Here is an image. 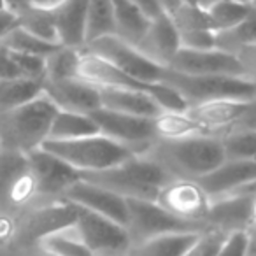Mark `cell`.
<instances>
[{"label":"cell","mask_w":256,"mask_h":256,"mask_svg":"<svg viewBox=\"0 0 256 256\" xmlns=\"http://www.w3.org/2000/svg\"><path fill=\"white\" fill-rule=\"evenodd\" d=\"M40 256H56V254H51V252H46V251H42V254Z\"/></svg>","instance_id":"obj_53"},{"label":"cell","mask_w":256,"mask_h":256,"mask_svg":"<svg viewBox=\"0 0 256 256\" xmlns=\"http://www.w3.org/2000/svg\"><path fill=\"white\" fill-rule=\"evenodd\" d=\"M216 256H246V235L244 230L232 232L224 238L223 246L220 248Z\"/></svg>","instance_id":"obj_38"},{"label":"cell","mask_w":256,"mask_h":256,"mask_svg":"<svg viewBox=\"0 0 256 256\" xmlns=\"http://www.w3.org/2000/svg\"><path fill=\"white\" fill-rule=\"evenodd\" d=\"M226 162L256 160V132L238 128L221 139Z\"/></svg>","instance_id":"obj_33"},{"label":"cell","mask_w":256,"mask_h":256,"mask_svg":"<svg viewBox=\"0 0 256 256\" xmlns=\"http://www.w3.org/2000/svg\"><path fill=\"white\" fill-rule=\"evenodd\" d=\"M62 198L81 207V209L95 212L98 216L107 218V220H112L114 223L126 228V198L95 184V182L79 179L62 195Z\"/></svg>","instance_id":"obj_13"},{"label":"cell","mask_w":256,"mask_h":256,"mask_svg":"<svg viewBox=\"0 0 256 256\" xmlns=\"http://www.w3.org/2000/svg\"><path fill=\"white\" fill-rule=\"evenodd\" d=\"M6 2H8V9H11L16 14H18L22 9H25L26 6L32 4V0H6Z\"/></svg>","instance_id":"obj_47"},{"label":"cell","mask_w":256,"mask_h":256,"mask_svg":"<svg viewBox=\"0 0 256 256\" xmlns=\"http://www.w3.org/2000/svg\"><path fill=\"white\" fill-rule=\"evenodd\" d=\"M238 128H248V130H254L256 132V104H254V107H252V109L240 120Z\"/></svg>","instance_id":"obj_45"},{"label":"cell","mask_w":256,"mask_h":256,"mask_svg":"<svg viewBox=\"0 0 256 256\" xmlns=\"http://www.w3.org/2000/svg\"><path fill=\"white\" fill-rule=\"evenodd\" d=\"M82 50V48H81ZM79 48L60 46L46 58V76L44 79H70L78 78V65L81 56Z\"/></svg>","instance_id":"obj_32"},{"label":"cell","mask_w":256,"mask_h":256,"mask_svg":"<svg viewBox=\"0 0 256 256\" xmlns=\"http://www.w3.org/2000/svg\"><path fill=\"white\" fill-rule=\"evenodd\" d=\"M107 36H116L112 4L110 0H90L84 25V46Z\"/></svg>","instance_id":"obj_27"},{"label":"cell","mask_w":256,"mask_h":256,"mask_svg":"<svg viewBox=\"0 0 256 256\" xmlns=\"http://www.w3.org/2000/svg\"><path fill=\"white\" fill-rule=\"evenodd\" d=\"M79 176L84 181L95 182L123 198L154 200V202H156L162 188L174 179V176L164 165H160L146 154H134L128 160L106 168V170L88 172V174Z\"/></svg>","instance_id":"obj_2"},{"label":"cell","mask_w":256,"mask_h":256,"mask_svg":"<svg viewBox=\"0 0 256 256\" xmlns=\"http://www.w3.org/2000/svg\"><path fill=\"white\" fill-rule=\"evenodd\" d=\"M4 9H8V2H6V0H0V11H4Z\"/></svg>","instance_id":"obj_51"},{"label":"cell","mask_w":256,"mask_h":256,"mask_svg":"<svg viewBox=\"0 0 256 256\" xmlns=\"http://www.w3.org/2000/svg\"><path fill=\"white\" fill-rule=\"evenodd\" d=\"M162 82L181 93L190 106L212 100H256V82L240 76H190L165 68Z\"/></svg>","instance_id":"obj_5"},{"label":"cell","mask_w":256,"mask_h":256,"mask_svg":"<svg viewBox=\"0 0 256 256\" xmlns=\"http://www.w3.org/2000/svg\"><path fill=\"white\" fill-rule=\"evenodd\" d=\"M224 195H256V181L240 186V188L232 190V192L224 193Z\"/></svg>","instance_id":"obj_46"},{"label":"cell","mask_w":256,"mask_h":256,"mask_svg":"<svg viewBox=\"0 0 256 256\" xmlns=\"http://www.w3.org/2000/svg\"><path fill=\"white\" fill-rule=\"evenodd\" d=\"M18 26L32 34L34 37L44 40L48 44L62 46L58 37L56 22H54L53 9L39 8V6H26L18 12Z\"/></svg>","instance_id":"obj_25"},{"label":"cell","mask_w":256,"mask_h":256,"mask_svg":"<svg viewBox=\"0 0 256 256\" xmlns=\"http://www.w3.org/2000/svg\"><path fill=\"white\" fill-rule=\"evenodd\" d=\"M84 50L98 54L100 58L107 60L121 72L140 82H160L164 79L165 68H167L148 58L134 44L126 42L118 36H107L102 39H96L90 42L88 46H84Z\"/></svg>","instance_id":"obj_8"},{"label":"cell","mask_w":256,"mask_h":256,"mask_svg":"<svg viewBox=\"0 0 256 256\" xmlns=\"http://www.w3.org/2000/svg\"><path fill=\"white\" fill-rule=\"evenodd\" d=\"M252 181H256V160L224 162L216 172L198 179V182L209 193L210 198L221 196Z\"/></svg>","instance_id":"obj_19"},{"label":"cell","mask_w":256,"mask_h":256,"mask_svg":"<svg viewBox=\"0 0 256 256\" xmlns=\"http://www.w3.org/2000/svg\"><path fill=\"white\" fill-rule=\"evenodd\" d=\"M28 167V156L16 151L0 150V204L20 174Z\"/></svg>","instance_id":"obj_34"},{"label":"cell","mask_w":256,"mask_h":256,"mask_svg":"<svg viewBox=\"0 0 256 256\" xmlns=\"http://www.w3.org/2000/svg\"><path fill=\"white\" fill-rule=\"evenodd\" d=\"M90 116L98 126V132L104 137L128 148L136 154H142L150 150L151 144L156 140L153 118H140L132 114L116 112L98 107Z\"/></svg>","instance_id":"obj_10"},{"label":"cell","mask_w":256,"mask_h":256,"mask_svg":"<svg viewBox=\"0 0 256 256\" xmlns=\"http://www.w3.org/2000/svg\"><path fill=\"white\" fill-rule=\"evenodd\" d=\"M252 8H254V4H242V2H235V0H218L210 8H207V14L212 22L214 32L218 34L238 25L242 20L248 18Z\"/></svg>","instance_id":"obj_30"},{"label":"cell","mask_w":256,"mask_h":256,"mask_svg":"<svg viewBox=\"0 0 256 256\" xmlns=\"http://www.w3.org/2000/svg\"><path fill=\"white\" fill-rule=\"evenodd\" d=\"M40 148L60 158L79 174L106 170L136 154L102 134L72 140H46Z\"/></svg>","instance_id":"obj_4"},{"label":"cell","mask_w":256,"mask_h":256,"mask_svg":"<svg viewBox=\"0 0 256 256\" xmlns=\"http://www.w3.org/2000/svg\"><path fill=\"white\" fill-rule=\"evenodd\" d=\"M186 2H190V4L198 6V8L207 9V8H210V6H212L214 2H218V0H186Z\"/></svg>","instance_id":"obj_50"},{"label":"cell","mask_w":256,"mask_h":256,"mask_svg":"<svg viewBox=\"0 0 256 256\" xmlns=\"http://www.w3.org/2000/svg\"><path fill=\"white\" fill-rule=\"evenodd\" d=\"M167 68L190 76H240V78H246L238 58L234 53L218 50V48L207 51H192L179 48Z\"/></svg>","instance_id":"obj_14"},{"label":"cell","mask_w":256,"mask_h":256,"mask_svg":"<svg viewBox=\"0 0 256 256\" xmlns=\"http://www.w3.org/2000/svg\"><path fill=\"white\" fill-rule=\"evenodd\" d=\"M249 44H256V8H252L248 18L242 20L234 28L216 34V48L228 53H235L238 48Z\"/></svg>","instance_id":"obj_29"},{"label":"cell","mask_w":256,"mask_h":256,"mask_svg":"<svg viewBox=\"0 0 256 256\" xmlns=\"http://www.w3.org/2000/svg\"><path fill=\"white\" fill-rule=\"evenodd\" d=\"M234 54L238 58V62H240L246 78L256 82V44L238 48Z\"/></svg>","instance_id":"obj_39"},{"label":"cell","mask_w":256,"mask_h":256,"mask_svg":"<svg viewBox=\"0 0 256 256\" xmlns=\"http://www.w3.org/2000/svg\"><path fill=\"white\" fill-rule=\"evenodd\" d=\"M78 209V220L70 234L93 256H124L132 246L126 228L81 207Z\"/></svg>","instance_id":"obj_6"},{"label":"cell","mask_w":256,"mask_h":256,"mask_svg":"<svg viewBox=\"0 0 256 256\" xmlns=\"http://www.w3.org/2000/svg\"><path fill=\"white\" fill-rule=\"evenodd\" d=\"M128 220L126 230L132 238V244L148 240L165 234L179 232H204L206 226L193 224L172 216L154 200H136L126 198Z\"/></svg>","instance_id":"obj_7"},{"label":"cell","mask_w":256,"mask_h":256,"mask_svg":"<svg viewBox=\"0 0 256 256\" xmlns=\"http://www.w3.org/2000/svg\"><path fill=\"white\" fill-rule=\"evenodd\" d=\"M96 134H100L98 126H96V123L90 114L58 109L53 124H51L48 140H72L96 136Z\"/></svg>","instance_id":"obj_24"},{"label":"cell","mask_w":256,"mask_h":256,"mask_svg":"<svg viewBox=\"0 0 256 256\" xmlns=\"http://www.w3.org/2000/svg\"><path fill=\"white\" fill-rule=\"evenodd\" d=\"M0 150H2V146H0Z\"/></svg>","instance_id":"obj_54"},{"label":"cell","mask_w":256,"mask_h":256,"mask_svg":"<svg viewBox=\"0 0 256 256\" xmlns=\"http://www.w3.org/2000/svg\"><path fill=\"white\" fill-rule=\"evenodd\" d=\"M44 93V79H0V112L26 104Z\"/></svg>","instance_id":"obj_26"},{"label":"cell","mask_w":256,"mask_h":256,"mask_svg":"<svg viewBox=\"0 0 256 256\" xmlns=\"http://www.w3.org/2000/svg\"><path fill=\"white\" fill-rule=\"evenodd\" d=\"M100 107L140 118H154L162 112L148 93L126 88H98Z\"/></svg>","instance_id":"obj_21"},{"label":"cell","mask_w":256,"mask_h":256,"mask_svg":"<svg viewBox=\"0 0 256 256\" xmlns=\"http://www.w3.org/2000/svg\"><path fill=\"white\" fill-rule=\"evenodd\" d=\"M172 22H174L178 32H188V30H212L214 32L207 9L190 4V2L182 4V8L172 16Z\"/></svg>","instance_id":"obj_35"},{"label":"cell","mask_w":256,"mask_h":256,"mask_svg":"<svg viewBox=\"0 0 256 256\" xmlns=\"http://www.w3.org/2000/svg\"><path fill=\"white\" fill-rule=\"evenodd\" d=\"M78 206L64 198L37 202L25 209L22 220H18V234L26 242L40 244L44 238L72 228L78 220Z\"/></svg>","instance_id":"obj_9"},{"label":"cell","mask_w":256,"mask_h":256,"mask_svg":"<svg viewBox=\"0 0 256 256\" xmlns=\"http://www.w3.org/2000/svg\"><path fill=\"white\" fill-rule=\"evenodd\" d=\"M58 107L44 93L22 106L0 112L2 150L28 154L39 150L50 137Z\"/></svg>","instance_id":"obj_3"},{"label":"cell","mask_w":256,"mask_h":256,"mask_svg":"<svg viewBox=\"0 0 256 256\" xmlns=\"http://www.w3.org/2000/svg\"><path fill=\"white\" fill-rule=\"evenodd\" d=\"M246 235V256H256V223L244 230Z\"/></svg>","instance_id":"obj_43"},{"label":"cell","mask_w":256,"mask_h":256,"mask_svg":"<svg viewBox=\"0 0 256 256\" xmlns=\"http://www.w3.org/2000/svg\"><path fill=\"white\" fill-rule=\"evenodd\" d=\"M179 44L182 50L207 51L216 50V32L212 30H188L179 32Z\"/></svg>","instance_id":"obj_37"},{"label":"cell","mask_w":256,"mask_h":256,"mask_svg":"<svg viewBox=\"0 0 256 256\" xmlns=\"http://www.w3.org/2000/svg\"><path fill=\"white\" fill-rule=\"evenodd\" d=\"M44 95L60 110L92 114L100 107L98 88L79 78L44 79Z\"/></svg>","instance_id":"obj_15"},{"label":"cell","mask_w":256,"mask_h":256,"mask_svg":"<svg viewBox=\"0 0 256 256\" xmlns=\"http://www.w3.org/2000/svg\"><path fill=\"white\" fill-rule=\"evenodd\" d=\"M110 4L116 23V36L137 46L146 34L151 20H148L130 0H110Z\"/></svg>","instance_id":"obj_23"},{"label":"cell","mask_w":256,"mask_h":256,"mask_svg":"<svg viewBox=\"0 0 256 256\" xmlns=\"http://www.w3.org/2000/svg\"><path fill=\"white\" fill-rule=\"evenodd\" d=\"M2 46L8 48L9 51H14V53L30 54V56H40V58H48L51 53H54V51L60 48V46L48 44V42H44V40L37 39V37H34L32 34H28L26 30H23L22 26H18V25L4 37Z\"/></svg>","instance_id":"obj_31"},{"label":"cell","mask_w":256,"mask_h":256,"mask_svg":"<svg viewBox=\"0 0 256 256\" xmlns=\"http://www.w3.org/2000/svg\"><path fill=\"white\" fill-rule=\"evenodd\" d=\"M202 232L165 234L132 244L124 256H182Z\"/></svg>","instance_id":"obj_22"},{"label":"cell","mask_w":256,"mask_h":256,"mask_svg":"<svg viewBox=\"0 0 256 256\" xmlns=\"http://www.w3.org/2000/svg\"><path fill=\"white\" fill-rule=\"evenodd\" d=\"M226 237V232L216 230V228H206L182 256H216Z\"/></svg>","instance_id":"obj_36"},{"label":"cell","mask_w":256,"mask_h":256,"mask_svg":"<svg viewBox=\"0 0 256 256\" xmlns=\"http://www.w3.org/2000/svg\"><path fill=\"white\" fill-rule=\"evenodd\" d=\"M136 48L153 62L164 65V67H168L174 54L181 48L179 32L170 16L162 12L160 16L151 20L146 34H144V37L139 40V44Z\"/></svg>","instance_id":"obj_16"},{"label":"cell","mask_w":256,"mask_h":256,"mask_svg":"<svg viewBox=\"0 0 256 256\" xmlns=\"http://www.w3.org/2000/svg\"><path fill=\"white\" fill-rule=\"evenodd\" d=\"M235 2H242V4H254V0H235Z\"/></svg>","instance_id":"obj_52"},{"label":"cell","mask_w":256,"mask_h":256,"mask_svg":"<svg viewBox=\"0 0 256 256\" xmlns=\"http://www.w3.org/2000/svg\"><path fill=\"white\" fill-rule=\"evenodd\" d=\"M18 234V218L16 212L0 209V244H9Z\"/></svg>","instance_id":"obj_40"},{"label":"cell","mask_w":256,"mask_h":256,"mask_svg":"<svg viewBox=\"0 0 256 256\" xmlns=\"http://www.w3.org/2000/svg\"><path fill=\"white\" fill-rule=\"evenodd\" d=\"M256 100L246 102V100H212V102L196 104L190 106L186 110L193 121L202 126L204 132L218 130V128L238 124L240 120L254 107Z\"/></svg>","instance_id":"obj_17"},{"label":"cell","mask_w":256,"mask_h":256,"mask_svg":"<svg viewBox=\"0 0 256 256\" xmlns=\"http://www.w3.org/2000/svg\"><path fill=\"white\" fill-rule=\"evenodd\" d=\"M184 2L186 0H158V6H160V11L164 12V14H167L172 18V16L182 8Z\"/></svg>","instance_id":"obj_44"},{"label":"cell","mask_w":256,"mask_h":256,"mask_svg":"<svg viewBox=\"0 0 256 256\" xmlns=\"http://www.w3.org/2000/svg\"><path fill=\"white\" fill-rule=\"evenodd\" d=\"M156 202L172 216L206 226V218L209 214L212 198L195 179L174 178L162 188Z\"/></svg>","instance_id":"obj_11"},{"label":"cell","mask_w":256,"mask_h":256,"mask_svg":"<svg viewBox=\"0 0 256 256\" xmlns=\"http://www.w3.org/2000/svg\"><path fill=\"white\" fill-rule=\"evenodd\" d=\"M251 198L248 195H221L212 198L206 218L207 228H216L226 234L240 232L251 224L249 218Z\"/></svg>","instance_id":"obj_18"},{"label":"cell","mask_w":256,"mask_h":256,"mask_svg":"<svg viewBox=\"0 0 256 256\" xmlns=\"http://www.w3.org/2000/svg\"><path fill=\"white\" fill-rule=\"evenodd\" d=\"M16 25H18V14H16V12H12L11 9L0 11V44H2L4 37L8 36Z\"/></svg>","instance_id":"obj_41"},{"label":"cell","mask_w":256,"mask_h":256,"mask_svg":"<svg viewBox=\"0 0 256 256\" xmlns=\"http://www.w3.org/2000/svg\"><path fill=\"white\" fill-rule=\"evenodd\" d=\"M64 0H32V6H39V8H46V9H53L58 4H62Z\"/></svg>","instance_id":"obj_48"},{"label":"cell","mask_w":256,"mask_h":256,"mask_svg":"<svg viewBox=\"0 0 256 256\" xmlns=\"http://www.w3.org/2000/svg\"><path fill=\"white\" fill-rule=\"evenodd\" d=\"M251 198V207H249V218H251V224L256 223V195H248Z\"/></svg>","instance_id":"obj_49"},{"label":"cell","mask_w":256,"mask_h":256,"mask_svg":"<svg viewBox=\"0 0 256 256\" xmlns=\"http://www.w3.org/2000/svg\"><path fill=\"white\" fill-rule=\"evenodd\" d=\"M142 154L164 165L174 178L195 181L216 172L226 162L221 139L207 134L172 140H154Z\"/></svg>","instance_id":"obj_1"},{"label":"cell","mask_w":256,"mask_h":256,"mask_svg":"<svg viewBox=\"0 0 256 256\" xmlns=\"http://www.w3.org/2000/svg\"><path fill=\"white\" fill-rule=\"evenodd\" d=\"M148 20H154L156 16L162 14L160 6H158V0H130Z\"/></svg>","instance_id":"obj_42"},{"label":"cell","mask_w":256,"mask_h":256,"mask_svg":"<svg viewBox=\"0 0 256 256\" xmlns=\"http://www.w3.org/2000/svg\"><path fill=\"white\" fill-rule=\"evenodd\" d=\"M90 0H64L53 8L60 44L67 48H84V25Z\"/></svg>","instance_id":"obj_20"},{"label":"cell","mask_w":256,"mask_h":256,"mask_svg":"<svg viewBox=\"0 0 256 256\" xmlns=\"http://www.w3.org/2000/svg\"><path fill=\"white\" fill-rule=\"evenodd\" d=\"M30 167L36 176L37 188H39V202L62 198L65 192L81 179L78 170L68 167L65 162L56 158L54 154L44 151L42 148L26 154Z\"/></svg>","instance_id":"obj_12"},{"label":"cell","mask_w":256,"mask_h":256,"mask_svg":"<svg viewBox=\"0 0 256 256\" xmlns=\"http://www.w3.org/2000/svg\"><path fill=\"white\" fill-rule=\"evenodd\" d=\"M153 126L156 140H172L206 134L202 126L186 112H160L153 118Z\"/></svg>","instance_id":"obj_28"}]
</instances>
